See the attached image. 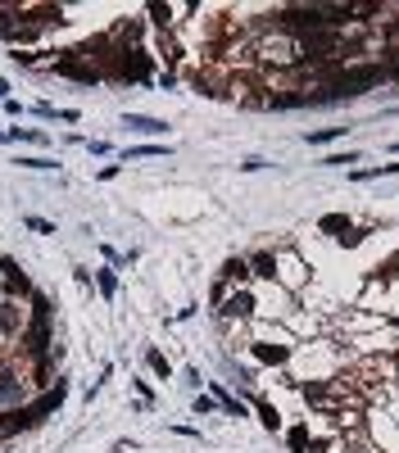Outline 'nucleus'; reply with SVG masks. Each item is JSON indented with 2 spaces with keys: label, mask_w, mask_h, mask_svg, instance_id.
Masks as SVG:
<instances>
[{
  "label": "nucleus",
  "mask_w": 399,
  "mask_h": 453,
  "mask_svg": "<svg viewBox=\"0 0 399 453\" xmlns=\"http://www.w3.org/2000/svg\"><path fill=\"white\" fill-rule=\"evenodd\" d=\"M104 77H113V82H146L150 77V55L141 50V46H122V50L113 55V64L104 69Z\"/></svg>",
  "instance_id": "nucleus-1"
},
{
  "label": "nucleus",
  "mask_w": 399,
  "mask_h": 453,
  "mask_svg": "<svg viewBox=\"0 0 399 453\" xmlns=\"http://www.w3.org/2000/svg\"><path fill=\"white\" fill-rule=\"evenodd\" d=\"M345 381L340 385H331V381H304L300 385V394H304V403H309V408H318V412H340L345 408Z\"/></svg>",
  "instance_id": "nucleus-2"
},
{
  "label": "nucleus",
  "mask_w": 399,
  "mask_h": 453,
  "mask_svg": "<svg viewBox=\"0 0 399 453\" xmlns=\"http://www.w3.org/2000/svg\"><path fill=\"white\" fill-rule=\"evenodd\" d=\"M55 73H59V77H73V82H82V86H96V82H100V69L82 64L78 50H64L59 60H55Z\"/></svg>",
  "instance_id": "nucleus-3"
},
{
  "label": "nucleus",
  "mask_w": 399,
  "mask_h": 453,
  "mask_svg": "<svg viewBox=\"0 0 399 453\" xmlns=\"http://www.w3.org/2000/svg\"><path fill=\"white\" fill-rule=\"evenodd\" d=\"M64 394H69V385H55V390H46L41 394V399H36V403H27V417H32V426H36V421H46V417H50V412L55 408H59V403H64Z\"/></svg>",
  "instance_id": "nucleus-4"
},
{
  "label": "nucleus",
  "mask_w": 399,
  "mask_h": 453,
  "mask_svg": "<svg viewBox=\"0 0 399 453\" xmlns=\"http://www.w3.org/2000/svg\"><path fill=\"white\" fill-rule=\"evenodd\" d=\"M0 272H5V291H9V295H32V286H27L23 267H18L14 258H5V254H0Z\"/></svg>",
  "instance_id": "nucleus-5"
},
{
  "label": "nucleus",
  "mask_w": 399,
  "mask_h": 453,
  "mask_svg": "<svg viewBox=\"0 0 399 453\" xmlns=\"http://www.w3.org/2000/svg\"><path fill=\"white\" fill-rule=\"evenodd\" d=\"M223 317H236V322H245V317H254V295L250 291H236L223 300Z\"/></svg>",
  "instance_id": "nucleus-6"
},
{
  "label": "nucleus",
  "mask_w": 399,
  "mask_h": 453,
  "mask_svg": "<svg viewBox=\"0 0 399 453\" xmlns=\"http://www.w3.org/2000/svg\"><path fill=\"white\" fill-rule=\"evenodd\" d=\"M245 263H250V277H277V254H272V249H259V254H250L245 258Z\"/></svg>",
  "instance_id": "nucleus-7"
},
{
  "label": "nucleus",
  "mask_w": 399,
  "mask_h": 453,
  "mask_svg": "<svg viewBox=\"0 0 399 453\" xmlns=\"http://www.w3.org/2000/svg\"><path fill=\"white\" fill-rule=\"evenodd\" d=\"M254 358L268 368H281V363H290V344H254Z\"/></svg>",
  "instance_id": "nucleus-8"
},
{
  "label": "nucleus",
  "mask_w": 399,
  "mask_h": 453,
  "mask_svg": "<svg viewBox=\"0 0 399 453\" xmlns=\"http://www.w3.org/2000/svg\"><path fill=\"white\" fill-rule=\"evenodd\" d=\"M32 426V417H27V408H9L0 412V435H18V431Z\"/></svg>",
  "instance_id": "nucleus-9"
},
{
  "label": "nucleus",
  "mask_w": 399,
  "mask_h": 453,
  "mask_svg": "<svg viewBox=\"0 0 399 453\" xmlns=\"http://www.w3.org/2000/svg\"><path fill=\"white\" fill-rule=\"evenodd\" d=\"M122 127H132V132H146V137H164V127H168V123H159V118H146V113H127V118H122Z\"/></svg>",
  "instance_id": "nucleus-10"
},
{
  "label": "nucleus",
  "mask_w": 399,
  "mask_h": 453,
  "mask_svg": "<svg viewBox=\"0 0 399 453\" xmlns=\"http://www.w3.org/2000/svg\"><path fill=\"white\" fill-rule=\"evenodd\" d=\"M218 281H227V286H245V281H250V263H245V258H227V263H223V272H218Z\"/></svg>",
  "instance_id": "nucleus-11"
},
{
  "label": "nucleus",
  "mask_w": 399,
  "mask_h": 453,
  "mask_svg": "<svg viewBox=\"0 0 399 453\" xmlns=\"http://www.w3.org/2000/svg\"><path fill=\"white\" fill-rule=\"evenodd\" d=\"M322 231H327V236H336V240H345L349 236V231H354V223H349V218L345 214H327V218H322V223H318Z\"/></svg>",
  "instance_id": "nucleus-12"
},
{
  "label": "nucleus",
  "mask_w": 399,
  "mask_h": 453,
  "mask_svg": "<svg viewBox=\"0 0 399 453\" xmlns=\"http://www.w3.org/2000/svg\"><path fill=\"white\" fill-rule=\"evenodd\" d=\"M146 14L155 18V27H159V32H168V27H173V5H164V0H150V5H146Z\"/></svg>",
  "instance_id": "nucleus-13"
},
{
  "label": "nucleus",
  "mask_w": 399,
  "mask_h": 453,
  "mask_svg": "<svg viewBox=\"0 0 399 453\" xmlns=\"http://www.w3.org/2000/svg\"><path fill=\"white\" fill-rule=\"evenodd\" d=\"M96 286H100L104 300H113V295H118V272H113V267H100V272H96Z\"/></svg>",
  "instance_id": "nucleus-14"
},
{
  "label": "nucleus",
  "mask_w": 399,
  "mask_h": 453,
  "mask_svg": "<svg viewBox=\"0 0 399 453\" xmlns=\"http://www.w3.org/2000/svg\"><path fill=\"white\" fill-rule=\"evenodd\" d=\"M214 403H218L223 412H232V417H245V408H241V403H236L227 390H223V385H214Z\"/></svg>",
  "instance_id": "nucleus-15"
},
{
  "label": "nucleus",
  "mask_w": 399,
  "mask_h": 453,
  "mask_svg": "<svg viewBox=\"0 0 399 453\" xmlns=\"http://www.w3.org/2000/svg\"><path fill=\"white\" fill-rule=\"evenodd\" d=\"M0 331H5V335H18V308L14 304H0Z\"/></svg>",
  "instance_id": "nucleus-16"
},
{
  "label": "nucleus",
  "mask_w": 399,
  "mask_h": 453,
  "mask_svg": "<svg viewBox=\"0 0 399 453\" xmlns=\"http://www.w3.org/2000/svg\"><path fill=\"white\" fill-rule=\"evenodd\" d=\"M146 363H150V372H155V377H164V381L173 377V363H168L159 349H150V354H146Z\"/></svg>",
  "instance_id": "nucleus-17"
},
{
  "label": "nucleus",
  "mask_w": 399,
  "mask_h": 453,
  "mask_svg": "<svg viewBox=\"0 0 399 453\" xmlns=\"http://www.w3.org/2000/svg\"><path fill=\"white\" fill-rule=\"evenodd\" d=\"M9 141H32V146H46L50 137H46V132H36V127H14V132H9Z\"/></svg>",
  "instance_id": "nucleus-18"
},
{
  "label": "nucleus",
  "mask_w": 399,
  "mask_h": 453,
  "mask_svg": "<svg viewBox=\"0 0 399 453\" xmlns=\"http://www.w3.org/2000/svg\"><path fill=\"white\" fill-rule=\"evenodd\" d=\"M286 440H290V453H304V449H309V426H295Z\"/></svg>",
  "instance_id": "nucleus-19"
},
{
  "label": "nucleus",
  "mask_w": 399,
  "mask_h": 453,
  "mask_svg": "<svg viewBox=\"0 0 399 453\" xmlns=\"http://www.w3.org/2000/svg\"><path fill=\"white\" fill-rule=\"evenodd\" d=\"M259 417H263V426H268V431H277V426H281V412L272 408V403H259Z\"/></svg>",
  "instance_id": "nucleus-20"
},
{
  "label": "nucleus",
  "mask_w": 399,
  "mask_h": 453,
  "mask_svg": "<svg viewBox=\"0 0 399 453\" xmlns=\"http://www.w3.org/2000/svg\"><path fill=\"white\" fill-rule=\"evenodd\" d=\"M336 137H345V127H322L309 137V146H322V141H336Z\"/></svg>",
  "instance_id": "nucleus-21"
},
{
  "label": "nucleus",
  "mask_w": 399,
  "mask_h": 453,
  "mask_svg": "<svg viewBox=\"0 0 399 453\" xmlns=\"http://www.w3.org/2000/svg\"><path fill=\"white\" fill-rule=\"evenodd\" d=\"M150 154H168V146H136L127 150V159H150Z\"/></svg>",
  "instance_id": "nucleus-22"
},
{
  "label": "nucleus",
  "mask_w": 399,
  "mask_h": 453,
  "mask_svg": "<svg viewBox=\"0 0 399 453\" xmlns=\"http://www.w3.org/2000/svg\"><path fill=\"white\" fill-rule=\"evenodd\" d=\"M23 168H32V172H46V168H55V159H41V154H32V159H18Z\"/></svg>",
  "instance_id": "nucleus-23"
},
{
  "label": "nucleus",
  "mask_w": 399,
  "mask_h": 453,
  "mask_svg": "<svg viewBox=\"0 0 399 453\" xmlns=\"http://www.w3.org/2000/svg\"><path fill=\"white\" fill-rule=\"evenodd\" d=\"M322 163H331V168H345V163H358V154L345 150V154H331V159H322Z\"/></svg>",
  "instance_id": "nucleus-24"
},
{
  "label": "nucleus",
  "mask_w": 399,
  "mask_h": 453,
  "mask_svg": "<svg viewBox=\"0 0 399 453\" xmlns=\"http://www.w3.org/2000/svg\"><path fill=\"white\" fill-rule=\"evenodd\" d=\"M377 277H382V281H395V277H399V254H395V258H386V267H382Z\"/></svg>",
  "instance_id": "nucleus-25"
},
{
  "label": "nucleus",
  "mask_w": 399,
  "mask_h": 453,
  "mask_svg": "<svg viewBox=\"0 0 399 453\" xmlns=\"http://www.w3.org/2000/svg\"><path fill=\"white\" fill-rule=\"evenodd\" d=\"M27 227L41 231V236H55V223H46V218H27Z\"/></svg>",
  "instance_id": "nucleus-26"
},
{
  "label": "nucleus",
  "mask_w": 399,
  "mask_h": 453,
  "mask_svg": "<svg viewBox=\"0 0 399 453\" xmlns=\"http://www.w3.org/2000/svg\"><path fill=\"white\" fill-rule=\"evenodd\" d=\"M214 408H218V403L209 399V394H200V399H195V412H200V417H204V412H214Z\"/></svg>",
  "instance_id": "nucleus-27"
},
{
  "label": "nucleus",
  "mask_w": 399,
  "mask_h": 453,
  "mask_svg": "<svg viewBox=\"0 0 399 453\" xmlns=\"http://www.w3.org/2000/svg\"><path fill=\"white\" fill-rule=\"evenodd\" d=\"M304 453H327V440H313V445L304 449Z\"/></svg>",
  "instance_id": "nucleus-28"
},
{
  "label": "nucleus",
  "mask_w": 399,
  "mask_h": 453,
  "mask_svg": "<svg viewBox=\"0 0 399 453\" xmlns=\"http://www.w3.org/2000/svg\"><path fill=\"white\" fill-rule=\"evenodd\" d=\"M5 91H9V82H5V77H0V100H5Z\"/></svg>",
  "instance_id": "nucleus-29"
},
{
  "label": "nucleus",
  "mask_w": 399,
  "mask_h": 453,
  "mask_svg": "<svg viewBox=\"0 0 399 453\" xmlns=\"http://www.w3.org/2000/svg\"><path fill=\"white\" fill-rule=\"evenodd\" d=\"M395 150H399V141H395Z\"/></svg>",
  "instance_id": "nucleus-30"
}]
</instances>
